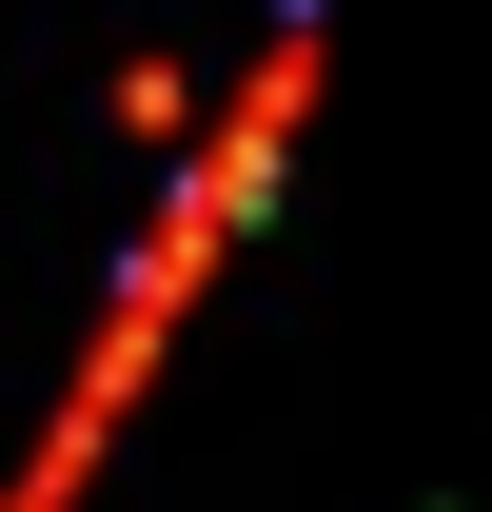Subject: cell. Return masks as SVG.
<instances>
[{
  "instance_id": "6da1fadb",
  "label": "cell",
  "mask_w": 492,
  "mask_h": 512,
  "mask_svg": "<svg viewBox=\"0 0 492 512\" xmlns=\"http://www.w3.org/2000/svg\"><path fill=\"white\" fill-rule=\"evenodd\" d=\"M119 138L138 158H197V79L178 60H119Z\"/></svg>"
}]
</instances>
